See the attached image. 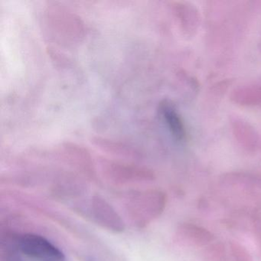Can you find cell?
Listing matches in <instances>:
<instances>
[{"instance_id": "6", "label": "cell", "mask_w": 261, "mask_h": 261, "mask_svg": "<svg viewBox=\"0 0 261 261\" xmlns=\"http://www.w3.org/2000/svg\"><path fill=\"white\" fill-rule=\"evenodd\" d=\"M160 110L174 137L177 140H182L186 137V130L179 114L170 103L166 101L161 103Z\"/></svg>"}, {"instance_id": "4", "label": "cell", "mask_w": 261, "mask_h": 261, "mask_svg": "<svg viewBox=\"0 0 261 261\" xmlns=\"http://www.w3.org/2000/svg\"><path fill=\"white\" fill-rule=\"evenodd\" d=\"M91 143L105 152H111V153L117 154V155L134 156L139 153L138 151L135 148L129 146L127 143L111 140V139L103 138V137H93L91 139Z\"/></svg>"}, {"instance_id": "2", "label": "cell", "mask_w": 261, "mask_h": 261, "mask_svg": "<svg viewBox=\"0 0 261 261\" xmlns=\"http://www.w3.org/2000/svg\"><path fill=\"white\" fill-rule=\"evenodd\" d=\"M19 253L40 261H64L63 253L53 243L40 235H20L16 240Z\"/></svg>"}, {"instance_id": "8", "label": "cell", "mask_w": 261, "mask_h": 261, "mask_svg": "<svg viewBox=\"0 0 261 261\" xmlns=\"http://www.w3.org/2000/svg\"><path fill=\"white\" fill-rule=\"evenodd\" d=\"M233 249L234 250L235 257L237 256L238 261H241V258H242V261H250L247 258V253H246L245 250L241 249V247L235 246Z\"/></svg>"}, {"instance_id": "3", "label": "cell", "mask_w": 261, "mask_h": 261, "mask_svg": "<svg viewBox=\"0 0 261 261\" xmlns=\"http://www.w3.org/2000/svg\"><path fill=\"white\" fill-rule=\"evenodd\" d=\"M93 209L97 222L116 231L123 230V221L113 207L102 198L98 197L94 198Z\"/></svg>"}, {"instance_id": "9", "label": "cell", "mask_w": 261, "mask_h": 261, "mask_svg": "<svg viewBox=\"0 0 261 261\" xmlns=\"http://www.w3.org/2000/svg\"><path fill=\"white\" fill-rule=\"evenodd\" d=\"M9 261H24L23 259L19 255H18V253H15V252H13V253H10V256H9Z\"/></svg>"}, {"instance_id": "1", "label": "cell", "mask_w": 261, "mask_h": 261, "mask_svg": "<svg viewBox=\"0 0 261 261\" xmlns=\"http://www.w3.org/2000/svg\"><path fill=\"white\" fill-rule=\"evenodd\" d=\"M46 13L48 27L59 39L71 43L83 38L84 24L77 15L56 4L48 7Z\"/></svg>"}, {"instance_id": "7", "label": "cell", "mask_w": 261, "mask_h": 261, "mask_svg": "<svg viewBox=\"0 0 261 261\" xmlns=\"http://www.w3.org/2000/svg\"><path fill=\"white\" fill-rule=\"evenodd\" d=\"M185 231L192 241L198 244H204L212 240V234L206 229L201 228L198 226L188 224L185 227Z\"/></svg>"}, {"instance_id": "5", "label": "cell", "mask_w": 261, "mask_h": 261, "mask_svg": "<svg viewBox=\"0 0 261 261\" xmlns=\"http://www.w3.org/2000/svg\"><path fill=\"white\" fill-rule=\"evenodd\" d=\"M103 166L111 175L124 177L126 178H146V177L149 178L151 175L150 172L146 169L122 164L117 162L109 161V160H103Z\"/></svg>"}]
</instances>
